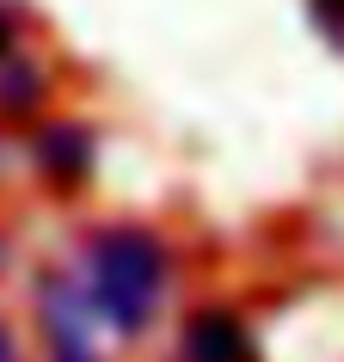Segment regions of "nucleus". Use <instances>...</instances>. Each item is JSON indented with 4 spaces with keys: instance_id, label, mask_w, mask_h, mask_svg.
<instances>
[{
    "instance_id": "obj_1",
    "label": "nucleus",
    "mask_w": 344,
    "mask_h": 362,
    "mask_svg": "<svg viewBox=\"0 0 344 362\" xmlns=\"http://www.w3.org/2000/svg\"><path fill=\"white\" fill-rule=\"evenodd\" d=\"M80 288H86L98 325L135 338L160 313V295H166V246L154 233H142V228H105L86 246Z\"/></svg>"
},
{
    "instance_id": "obj_2",
    "label": "nucleus",
    "mask_w": 344,
    "mask_h": 362,
    "mask_svg": "<svg viewBox=\"0 0 344 362\" xmlns=\"http://www.w3.org/2000/svg\"><path fill=\"white\" fill-rule=\"evenodd\" d=\"M178 362H252V338L234 313H197L185 325Z\"/></svg>"
},
{
    "instance_id": "obj_3",
    "label": "nucleus",
    "mask_w": 344,
    "mask_h": 362,
    "mask_svg": "<svg viewBox=\"0 0 344 362\" xmlns=\"http://www.w3.org/2000/svg\"><path fill=\"white\" fill-rule=\"evenodd\" d=\"M38 166L50 178H86V166H93V135L80 129V123H50L38 135Z\"/></svg>"
},
{
    "instance_id": "obj_4",
    "label": "nucleus",
    "mask_w": 344,
    "mask_h": 362,
    "mask_svg": "<svg viewBox=\"0 0 344 362\" xmlns=\"http://www.w3.org/2000/svg\"><path fill=\"white\" fill-rule=\"evenodd\" d=\"M314 13H320V25L338 37V49H344V0H314Z\"/></svg>"
},
{
    "instance_id": "obj_5",
    "label": "nucleus",
    "mask_w": 344,
    "mask_h": 362,
    "mask_svg": "<svg viewBox=\"0 0 344 362\" xmlns=\"http://www.w3.org/2000/svg\"><path fill=\"white\" fill-rule=\"evenodd\" d=\"M56 362H93V350L80 344V350H56Z\"/></svg>"
},
{
    "instance_id": "obj_6",
    "label": "nucleus",
    "mask_w": 344,
    "mask_h": 362,
    "mask_svg": "<svg viewBox=\"0 0 344 362\" xmlns=\"http://www.w3.org/2000/svg\"><path fill=\"white\" fill-rule=\"evenodd\" d=\"M0 362H19V350H13V338H6V325H0Z\"/></svg>"
},
{
    "instance_id": "obj_7",
    "label": "nucleus",
    "mask_w": 344,
    "mask_h": 362,
    "mask_svg": "<svg viewBox=\"0 0 344 362\" xmlns=\"http://www.w3.org/2000/svg\"><path fill=\"white\" fill-rule=\"evenodd\" d=\"M6 43H13V25L0 19V62H6Z\"/></svg>"
}]
</instances>
